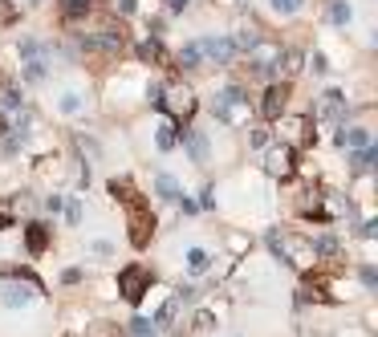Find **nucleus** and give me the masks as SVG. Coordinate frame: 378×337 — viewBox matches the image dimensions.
<instances>
[{"instance_id":"obj_1","label":"nucleus","mask_w":378,"mask_h":337,"mask_svg":"<svg viewBox=\"0 0 378 337\" xmlns=\"http://www.w3.org/2000/svg\"><path fill=\"white\" fill-rule=\"evenodd\" d=\"M110 195L126 208V220H131V244L134 248H147L150 232H155V215H150V208L143 203V195L134 191L126 179H110Z\"/></svg>"},{"instance_id":"obj_2","label":"nucleus","mask_w":378,"mask_h":337,"mask_svg":"<svg viewBox=\"0 0 378 337\" xmlns=\"http://www.w3.org/2000/svg\"><path fill=\"white\" fill-rule=\"evenodd\" d=\"M212 114L224 122V126H244L248 122V94L240 90V85H228V90H220L212 102Z\"/></svg>"},{"instance_id":"obj_3","label":"nucleus","mask_w":378,"mask_h":337,"mask_svg":"<svg viewBox=\"0 0 378 337\" xmlns=\"http://www.w3.org/2000/svg\"><path fill=\"white\" fill-rule=\"evenodd\" d=\"M280 53H285V49L277 45V41H256V45L248 49V73H252V78H273V73H277L280 69Z\"/></svg>"},{"instance_id":"obj_4","label":"nucleus","mask_w":378,"mask_h":337,"mask_svg":"<svg viewBox=\"0 0 378 337\" xmlns=\"http://www.w3.org/2000/svg\"><path fill=\"white\" fill-rule=\"evenodd\" d=\"M78 45H82L85 53H98V57H118V49L126 45V37H122V29L106 25L102 32H82Z\"/></svg>"},{"instance_id":"obj_5","label":"nucleus","mask_w":378,"mask_h":337,"mask_svg":"<svg viewBox=\"0 0 378 337\" xmlns=\"http://www.w3.org/2000/svg\"><path fill=\"white\" fill-rule=\"evenodd\" d=\"M150 280H155V276H150L143 264H126V268L118 273V289H122V297H126L131 305H138V301H143V292L150 289Z\"/></svg>"},{"instance_id":"obj_6","label":"nucleus","mask_w":378,"mask_h":337,"mask_svg":"<svg viewBox=\"0 0 378 337\" xmlns=\"http://www.w3.org/2000/svg\"><path fill=\"white\" fill-rule=\"evenodd\" d=\"M45 53H49V49L41 45V41H33V37L20 41V73H25L29 81L45 78Z\"/></svg>"},{"instance_id":"obj_7","label":"nucleus","mask_w":378,"mask_h":337,"mask_svg":"<svg viewBox=\"0 0 378 337\" xmlns=\"http://www.w3.org/2000/svg\"><path fill=\"white\" fill-rule=\"evenodd\" d=\"M159 110H171L175 118H183V126H187V122H191V114H196V94H191L187 85L163 90V102H159Z\"/></svg>"},{"instance_id":"obj_8","label":"nucleus","mask_w":378,"mask_h":337,"mask_svg":"<svg viewBox=\"0 0 378 337\" xmlns=\"http://www.w3.org/2000/svg\"><path fill=\"white\" fill-rule=\"evenodd\" d=\"M313 118H321V122H329V126L345 122V94H342V90H326V94L317 97Z\"/></svg>"},{"instance_id":"obj_9","label":"nucleus","mask_w":378,"mask_h":337,"mask_svg":"<svg viewBox=\"0 0 378 337\" xmlns=\"http://www.w3.org/2000/svg\"><path fill=\"white\" fill-rule=\"evenodd\" d=\"M196 45H199V57H208V61H215V65H228L232 57H236L232 37H203V41H196Z\"/></svg>"},{"instance_id":"obj_10","label":"nucleus","mask_w":378,"mask_h":337,"mask_svg":"<svg viewBox=\"0 0 378 337\" xmlns=\"http://www.w3.org/2000/svg\"><path fill=\"white\" fill-rule=\"evenodd\" d=\"M285 106H289V81L268 85V90H264V102H261V114L268 118V122H277L280 114H285Z\"/></svg>"},{"instance_id":"obj_11","label":"nucleus","mask_w":378,"mask_h":337,"mask_svg":"<svg viewBox=\"0 0 378 337\" xmlns=\"http://www.w3.org/2000/svg\"><path fill=\"white\" fill-rule=\"evenodd\" d=\"M183 150H187V155H191L196 162H208V138H203L199 130L183 126Z\"/></svg>"},{"instance_id":"obj_12","label":"nucleus","mask_w":378,"mask_h":337,"mask_svg":"<svg viewBox=\"0 0 378 337\" xmlns=\"http://www.w3.org/2000/svg\"><path fill=\"white\" fill-rule=\"evenodd\" d=\"M0 301H4L8 309H20V305H29V301H33V289H20V285H4V289H0Z\"/></svg>"},{"instance_id":"obj_13","label":"nucleus","mask_w":378,"mask_h":337,"mask_svg":"<svg viewBox=\"0 0 378 337\" xmlns=\"http://www.w3.org/2000/svg\"><path fill=\"white\" fill-rule=\"evenodd\" d=\"M333 143H338V146H354V150H362V146H370V138H366V130L350 126V130H338V134H333Z\"/></svg>"},{"instance_id":"obj_14","label":"nucleus","mask_w":378,"mask_h":337,"mask_svg":"<svg viewBox=\"0 0 378 337\" xmlns=\"http://www.w3.org/2000/svg\"><path fill=\"white\" fill-rule=\"evenodd\" d=\"M45 244H49V227H45V224H29V252L41 256V252H45Z\"/></svg>"},{"instance_id":"obj_15","label":"nucleus","mask_w":378,"mask_h":337,"mask_svg":"<svg viewBox=\"0 0 378 337\" xmlns=\"http://www.w3.org/2000/svg\"><path fill=\"white\" fill-rule=\"evenodd\" d=\"M293 155H289V146H277V150H268V171H273V175H285V171H289V167H293Z\"/></svg>"},{"instance_id":"obj_16","label":"nucleus","mask_w":378,"mask_h":337,"mask_svg":"<svg viewBox=\"0 0 378 337\" xmlns=\"http://www.w3.org/2000/svg\"><path fill=\"white\" fill-rule=\"evenodd\" d=\"M90 8H94V0H66V4H61V16H66V25H73V20L85 16Z\"/></svg>"},{"instance_id":"obj_17","label":"nucleus","mask_w":378,"mask_h":337,"mask_svg":"<svg viewBox=\"0 0 378 337\" xmlns=\"http://www.w3.org/2000/svg\"><path fill=\"white\" fill-rule=\"evenodd\" d=\"M138 57H143V61H150V65H159V61H167V53H163V45H159V41H155V37H147V41H143V45H138Z\"/></svg>"},{"instance_id":"obj_18","label":"nucleus","mask_w":378,"mask_h":337,"mask_svg":"<svg viewBox=\"0 0 378 337\" xmlns=\"http://www.w3.org/2000/svg\"><path fill=\"white\" fill-rule=\"evenodd\" d=\"M374 146H362V150H354V155H350V167H354V171H370V167H374Z\"/></svg>"},{"instance_id":"obj_19","label":"nucleus","mask_w":378,"mask_h":337,"mask_svg":"<svg viewBox=\"0 0 378 337\" xmlns=\"http://www.w3.org/2000/svg\"><path fill=\"white\" fill-rule=\"evenodd\" d=\"M350 16H354V8H350L345 0H333V4H329V20H333L338 29H345V25H350Z\"/></svg>"},{"instance_id":"obj_20","label":"nucleus","mask_w":378,"mask_h":337,"mask_svg":"<svg viewBox=\"0 0 378 337\" xmlns=\"http://www.w3.org/2000/svg\"><path fill=\"white\" fill-rule=\"evenodd\" d=\"M208 264H212V256H208L203 248H187V268H191V273H203Z\"/></svg>"},{"instance_id":"obj_21","label":"nucleus","mask_w":378,"mask_h":337,"mask_svg":"<svg viewBox=\"0 0 378 337\" xmlns=\"http://www.w3.org/2000/svg\"><path fill=\"white\" fill-rule=\"evenodd\" d=\"M155 191L163 195V199H179V183H175L171 175H159L155 179Z\"/></svg>"},{"instance_id":"obj_22","label":"nucleus","mask_w":378,"mask_h":337,"mask_svg":"<svg viewBox=\"0 0 378 337\" xmlns=\"http://www.w3.org/2000/svg\"><path fill=\"white\" fill-rule=\"evenodd\" d=\"M179 65H183V69H196V65H199V45H196V41L179 49Z\"/></svg>"},{"instance_id":"obj_23","label":"nucleus","mask_w":378,"mask_h":337,"mask_svg":"<svg viewBox=\"0 0 378 337\" xmlns=\"http://www.w3.org/2000/svg\"><path fill=\"white\" fill-rule=\"evenodd\" d=\"M268 4H273V13L289 16V13H297V8H301V4H305V0H268Z\"/></svg>"},{"instance_id":"obj_24","label":"nucleus","mask_w":378,"mask_h":337,"mask_svg":"<svg viewBox=\"0 0 378 337\" xmlns=\"http://www.w3.org/2000/svg\"><path fill=\"white\" fill-rule=\"evenodd\" d=\"M131 333H134V337H155V333H159V329H155V325H150V321H147V317H134V325H131Z\"/></svg>"},{"instance_id":"obj_25","label":"nucleus","mask_w":378,"mask_h":337,"mask_svg":"<svg viewBox=\"0 0 378 337\" xmlns=\"http://www.w3.org/2000/svg\"><path fill=\"white\" fill-rule=\"evenodd\" d=\"M0 227H13V199H0Z\"/></svg>"},{"instance_id":"obj_26","label":"nucleus","mask_w":378,"mask_h":337,"mask_svg":"<svg viewBox=\"0 0 378 337\" xmlns=\"http://www.w3.org/2000/svg\"><path fill=\"white\" fill-rule=\"evenodd\" d=\"M61 110H66V114H78V110H82V97H78V94H66V97H61Z\"/></svg>"},{"instance_id":"obj_27","label":"nucleus","mask_w":378,"mask_h":337,"mask_svg":"<svg viewBox=\"0 0 378 337\" xmlns=\"http://www.w3.org/2000/svg\"><path fill=\"white\" fill-rule=\"evenodd\" d=\"M159 146H163V150L175 146V130H171V126H159Z\"/></svg>"},{"instance_id":"obj_28","label":"nucleus","mask_w":378,"mask_h":337,"mask_svg":"<svg viewBox=\"0 0 378 337\" xmlns=\"http://www.w3.org/2000/svg\"><path fill=\"white\" fill-rule=\"evenodd\" d=\"M280 57H285V73H293L297 65H301V57H297V53H289V49H285V53H280Z\"/></svg>"},{"instance_id":"obj_29","label":"nucleus","mask_w":378,"mask_h":337,"mask_svg":"<svg viewBox=\"0 0 378 337\" xmlns=\"http://www.w3.org/2000/svg\"><path fill=\"white\" fill-rule=\"evenodd\" d=\"M309 69H313V73H326V57H321V53H313V57H309Z\"/></svg>"},{"instance_id":"obj_30","label":"nucleus","mask_w":378,"mask_h":337,"mask_svg":"<svg viewBox=\"0 0 378 337\" xmlns=\"http://www.w3.org/2000/svg\"><path fill=\"white\" fill-rule=\"evenodd\" d=\"M313 252H333V240H329V236H321V240H313Z\"/></svg>"},{"instance_id":"obj_31","label":"nucleus","mask_w":378,"mask_h":337,"mask_svg":"<svg viewBox=\"0 0 378 337\" xmlns=\"http://www.w3.org/2000/svg\"><path fill=\"white\" fill-rule=\"evenodd\" d=\"M66 215H69V224H78V220H82V208H78V203H69Z\"/></svg>"},{"instance_id":"obj_32","label":"nucleus","mask_w":378,"mask_h":337,"mask_svg":"<svg viewBox=\"0 0 378 337\" xmlns=\"http://www.w3.org/2000/svg\"><path fill=\"white\" fill-rule=\"evenodd\" d=\"M187 4H191V0H167V8H171V13H183Z\"/></svg>"},{"instance_id":"obj_33","label":"nucleus","mask_w":378,"mask_h":337,"mask_svg":"<svg viewBox=\"0 0 378 337\" xmlns=\"http://www.w3.org/2000/svg\"><path fill=\"white\" fill-rule=\"evenodd\" d=\"M118 8H122V13H134V0H118Z\"/></svg>"},{"instance_id":"obj_34","label":"nucleus","mask_w":378,"mask_h":337,"mask_svg":"<svg viewBox=\"0 0 378 337\" xmlns=\"http://www.w3.org/2000/svg\"><path fill=\"white\" fill-rule=\"evenodd\" d=\"M0 134H4V114H0Z\"/></svg>"},{"instance_id":"obj_35","label":"nucleus","mask_w":378,"mask_h":337,"mask_svg":"<svg viewBox=\"0 0 378 337\" xmlns=\"http://www.w3.org/2000/svg\"><path fill=\"white\" fill-rule=\"evenodd\" d=\"M236 4H248V0H236Z\"/></svg>"}]
</instances>
